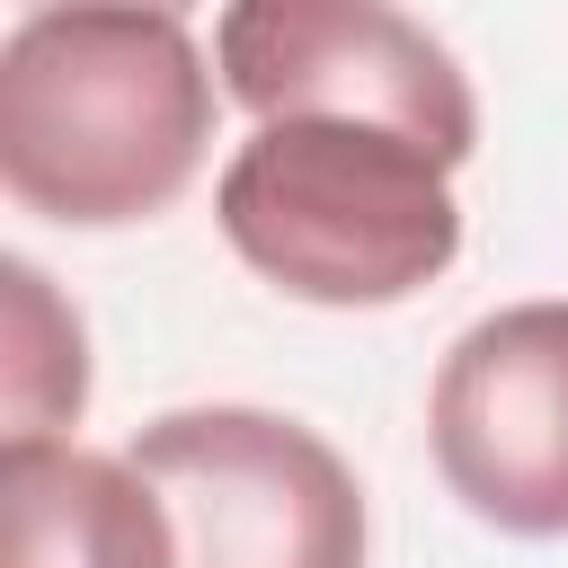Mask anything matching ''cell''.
I'll return each mask as SVG.
<instances>
[{"instance_id": "5b68a950", "label": "cell", "mask_w": 568, "mask_h": 568, "mask_svg": "<svg viewBox=\"0 0 568 568\" xmlns=\"http://www.w3.org/2000/svg\"><path fill=\"white\" fill-rule=\"evenodd\" d=\"M426 444L444 488L515 532H568V302H506L453 337L426 390Z\"/></svg>"}, {"instance_id": "52a82bcc", "label": "cell", "mask_w": 568, "mask_h": 568, "mask_svg": "<svg viewBox=\"0 0 568 568\" xmlns=\"http://www.w3.org/2000/svg\"><path fill=\"white\" fill-rule=\"evenodd\" d=\"M89 408V337L80 311L53 302V284L9 257V444L62 435Z\"/></svg>"}, {"instance_id": "3957f363", "label": "cell", "mask_w": 568, "mask_h": 568, "mask_svg": "<svg viewBox=\"0 0 568 568\" xmlns=\"http://www.w3.org/2000/svg\"><path fill=\"white\" fill-rule=\"evenodd\" d=\"M124 462L178 524V568H364V488L328 435L275 408H169Z\"/></svg>"}, {"instance_id": "6da1fadb", "label": "cell", "mask_w": 568, "mask_h": 568, "mask_svg": "<svg viewBox=\"0 0 568 568\" xmlns=\"http://www.w3.org/2000/svg\"><path fill=\"white\" fill-rule=\"evenodd\" d=\"M213 151V71L186 18L36 9L0 44V186L62 231L169 213Z\"/></svg>"}, {"instance_id": "7a4b0ae2", "label": "cell", "mask_w": 568, "mask_h": 568, "mask_svg": "<svg viewBox=\"0 0 568 568\" xmlns=\"http://www.w3.org/2000/svg\"><path fill=\"white\" fill-rule=\"evenodd\" d=\"M213 222L240 266L320 311L408 302L462 257L453 169L426 142L346 115L257 124L213 186Z\"/></svg>"}, {"instance_id": "277c9868", "label": "cell", "mask_w": 568, "mask_h": 568, "mask_svg": "<svg viewBox=\"0 0 568 568\" xmlns=\"http://www.w3.org/2000/svg\"><path fill=\"white\" fill-rule=\"evenodd\" d=\"M213 71L257 124L346 115L426 142L444 169L479 151V98L444 36L399 0H222Z\"/></svg>"}, {"instance_id": "8992f818", "label": "cell", "mask_w": 568, "mask_h": 568, "mask_svg": "<svg viewBox=\"0 0 568 568\" xmlns=\"http://www.w3.org/2000/svg\"><path fill=\"white\" fill-rule=\"evenodd\" d=\"M0 568H178V524L124 453L36 435L0 453Z\"/></svg>"}, {"instance_id": "ba28073f", "label": "cell", "mask_w": 568, "mask_h": 568, "mask_svg": "<svg viewBox=\"0 0 568 568\" xmlns=\"http://www.w3.org/2000/svg\"><path fill=\"white\" fill-rule=\"evenodd\" d=\"M36 9H98V0H27V18ZM115 9H160V18H186L195 0H115Z\"/></svg>"}]
</instances>
